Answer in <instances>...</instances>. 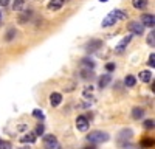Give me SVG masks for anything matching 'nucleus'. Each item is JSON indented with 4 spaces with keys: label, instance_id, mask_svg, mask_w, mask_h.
Segmentation results:
<instances>
[{
    "label": "nucleus",
    "instance_id": "f257e3e1",
    "mask_svg": "<svg viewBox=\"0 0 155 149\" xmlns=\"http://www.w3.org/2000/svg\"><path fill=\"white\" fill-rule=\"evenodd\" d=\"M124 19H127V14H126L124 11H121V9H113V11H110L109 14L104 17V20H102V27H104V28L112 27V25H115L118 20H124Z\"/></svg>",
    "mask_w": 155,
    "mask_h": 149
},
{
    "label": "nucleus",
    "instance_id": "f03ea898",
    "mask_svg": "<svg viewBox=\"0 0 155 149\" xmlns=\"http://www.w3.org/2000/svg\"><path fill=\"white\" fill-rule=\"evenodd\" d=\"M109 134L106 132H102V131H93V132H90L87 135V140L92 143V144H101V143H106L109 141Z\"/></svg>",
    "mask_w": 155,
    "mask_h": 149
},
{
    "label": "nucleus",
    "instance_id": "7ed1b4c3",
    "mask_svg": "<svg viewBox=\"0 0 155 149\" xmlns=\"http://www.w3.org/2000/svg\"><path fill=\"white\" fill-rule=\"evenodd\" d=\"M127 30L130 31V33H134V34H137V36H141L144 33V25L143 23H138V22H130L127 25Z\"/></svg>",
    "mask_w": 155,
    "mask_h": 149
},
{
    "label": "nucleus",
    "instance_id": "20e7f679",
    "mask_svg": "<svg viewBox=\"0 0 155 149\" xmlns=\"http://www.w3.org/2000/svg\"><path fill=\"white\" fill-rule=\"evenodd\" d=\"M44 144H45V147H54V149L59 147L58 138H56L54 135H51V134H48V135L44 137Z\"/></svg>",
    "mask_w": 155,
    "mask_h": 149
},
{
    "label": "nucleus",
    "instance_id": "39448f33",
    "mask_svg": "<svg viewBox=\"0 0 155 149\" xmlns=\"http://www.w3.org/2000/svg\"><path fill=\"white\" fill-rule=\"evenodd\" d=\"M88 126H90V123H88V120L85 118V117H78L76 118V127H78V131H81V132H85L87 129H88Z\"/></svg>",
    "mask_w": 155,
    "mask_h": 149
},
{
    "label": "nucleus",
    "instance_id": "423d86ee",
    "mask_svg": "<svg viewBox=\"0 0 155 149\" xmlns=\"http://www.w3.org/2000/svg\"><path fill=\"white\" fill-rule=\"evenodd\" d=\"M141 23H143L144 27H152V28H153V25H155V17H153V14H144L143 17H141Z\"/></svg>",
    "mask_w": 155,
    "mask_h": 149
},
{
    "label": "nucleus",
    "instance_id": "0eeeda50",
    "mask_svg": "<svg viewBox=\"0 0 155 149\" xmlns=\"http://www.w3.org/2000/svg\"><path fill=\"white\" fill-rule=\"evenodd\" d=\"M64 2L65 0H50V3H48V9L50 11H58L64 6Z\"/></svg>",
    "mask_w": 155,
    "mask_h": 149
},
{
    "label": "nucleus",
    "instance_id": "6e6552de",
    "mask_svg": "<svg viewBox=\"0 0 155 149\" xmlns=\"http://www.w3.org/2000/svg\"><path fill=\"white\" fill-rule=\"evenodd\" d=\"M61 101H62V95H61V93L54 92V93H51V95H50V103H51V106H53V107L59 106Z\"/></svg>",
    "mask_w": 155,
    "mask_h": 149
},
{
    "label": "nucleus",
    "instance_id": "1a4fd4ad",
    "mask_svg": "<svg viewBox=\"0 0 155 149\" xmlns=\"http://www.w3.org/2000/svg\"><path fill=\"white\" fill-rule=\"evenodd\" d=\"M132 41V36H126L124 37V39L118 44V45H116V51H118V53H121V51H124V48L129 45V42H130Z\"/></svg>",
    "mask_w": 155,
    "mask_h": 149
},
{
    "label": "nucleus",
    "instance_id": "9d476101",
    "mask_svg": "<svg viewBox=\"0 0 155 149\" xmlns=\"http://www.w3.org/2000/svg\"><path fill=\"white\" fill-rule=\"evenodd\" d=\"M110 81H112L110 74H102V76L99 78V81H98V85L101 87V89H104V87H107L110 84Z\"/></svg>",
    "mask_w": 155,
    "mask_h": 149
},
{
    "label": "nucleus",
    "instance_id": "9b49d317",
    "mask_svg": "<svg viewBox=\"0 0 155 149\" xmlns=\"http://www.w3.org/2000/svg\"><path fill=\"white\" fill-rule=\"evenodd\" d=\"M20 141L22 143H34L36 141V134L34 132H28V134H25L23 137H22V138H20Z\"/></svg>",
    "mask_w": 155,
    "mask_h": 149
},
{
    "label": "nucleus",
    "instance_id": "f8f14e48",
    "mask_svg": "<svg viewBox=\"0 0 155 149\" xmlns=\"http://www.w3.org/2000/svg\"><path fill=\"white\" fill-rule=\"evenodd\" d=\"M102 47V42L101 41H92V42H88L87 44V51H95V50H98V48H101Z\"/></svg>",
    "mask_w": 155,
    "mask_h": 149
},
{
    "label": "nucleus",
    "instance_id": "ddd939ff",
    "mask_svg": "<svg viewBox=\"0 0 155 149\" xmlns=\"http://www.w3.org/2000/svg\"><path fill=\"white\" fill-rule=\"evenodd\" d=\"M129 138H132V131H130V129H123V131L120 132L118 141L121 143L123 140H129Z\"/></svg>",
    "mask_w": 155,
    "mask_h": 149
},
{
    "label": "nucleus",
    "instance_id": "4468645a",
    "mask_svg": "<svg viewBox=\"0 0 155 149\" xmlns=\"http://www.w3.org/2000/svg\"><path fill=\"white\" fill-rule=\"evenodd\" d=\"M138 78H140V81H143V82H149L150 78H152V73L147 71V70H143V71L138 73Z\"/></svg>",
    "mask_w": 155,
    "mask_h": 149
},
{
    "label": "nucleus",
    "instance_id": "2eb2a0df",
    "mask_svg": "<svg viewBox=\"0 0 155 149\" xmlns=\"http://www.w3.org/2000/svg\"><path fill=\"white\" fill-rule=\"evenodd\" d=\"M132 5L137 9H143L147 6V0H132Z\"/></svg>",
    "mask_w": 155,
    "mask_h": 149
},
{
    "label": "nucleus",
    "instance_id": "dca6fc26",
    "mask_svg": "<svg viewBox=\"0 0 155 149\" xmlns=\"http://www.w3.org/2000/svg\"><path fill=\"white\" fill-rule=\"evenodd\" d=\"M132 117H134L135 120H140V118H143V117H144V110L141 109V107H135V109L132 110Z\"/></svg>",
    "mask_w": 155,
    "mask_h": 149
},
{
    "label": "nucleus",
    "instance_id": "f3484780",
    "mask_svg": "<svg viewBox=\"0 0 155 149\" xmlns=\"http://www.w3.org/2000/svg\"><path fill=\"white\" fill-rule=\"evenodd\" d=\"M135 82H137V79H135L134 76H130V74H127V76L124 78V84H126L127 87H134Z\"/></svg>",
    "mask_w": 155,
    "mask_h": 149
},
{
    "label": "nucleus",
    "instance_id": "a211bd4d",
    "mask_svg": "<svg viewBox=\"0 0 155 149\" xmlns=\"http://www.w3.org/2000/svg\"><path fill=\"white\" fill-rule=\"evenodd\" d=\"M27 3V0H14V3H12V8H14V11H19L22 9V6Z\"/></svg>",
    "mask_w": 155,
    "mask_h": 149
},
{
    "label": "nucleus",
    "instance_id": "6ab92c4d",
    "mask_svg": "<svg viewBox=\"0 0 155 149\" xmlns=\"http://www.w3.org/2000/svg\"><path fill=\"white\" fill-rule=\"evenodd\" d=\"M82 65H85V67H88V68H93L95 67V62L92 61V59H82Z\"/></svg>",
    "mask_w": 155,
    "mask_h": 149
},
{
    "label": "nucleus",
    "instance_id": "aec40b11",
    "mask_svg": "<svg viewBox=\"0 0 155 149\" xmlns=\"http://www.w3.org/2000/svg\"><path fill=\"white\" fill-rule=\"evenodd\" d=\"M33 115H34L36 118H39V120H44V112L39 110V109H34V110H33Z\"/></svg>",
    "mask_w": 155,
    "mask_h": 149
},
{
    "label": "nucleus",
    "instance_id": "412c9836",
    "mask_svg": "<svg viewBox=\"0 0 155 149\" xmlns=\"http://www.w3.org/2000/svg\"><path fill=\"white\" fill-rule=\"evenodd\" d=\"M153 126H155V121L153 120H146L144 121V127L146 129H153Z\"/></svg>",
    "mask_w": 155,
    "mask_h": 149
},
{
    "label": "nucleus",
    "instance_id": "4be33fe9",
    "mask_svg": "<svg viewBox=\"0 0 155 149\" xmlns=\"http://www.w3.org/2000/svg\"><path fill=\"white\" fill-rule=\"evenodd\" d=\"M147 44L152 45V47H153V44H155V33H153V30H152V33H150L149 37H147Z\"/></svg>",
    "mask_w": 155,
    "mask_h": 149
},
{
    "label": "nucleus",
    "instance_id": "5701e85b",
    "mask_svg": "<svg viewBox=\"0 0 155 149\" xmlns=\"http://www.w3.org/2000/svg\"><path fill=\"white\" fill-rule=\"evenodd\" d=\"M44 129H45V127H44L42 123L37 124V127H36V132H34V134H36V135H42V134H44Z\"/></svg>",
    "mask_w": 155,
    "mask_h": 149
},
{
    "label": "nucleus",
    "instance_id": "b1692460",
    "mask_svg": "<svg viewBox=\"0 0 155 149\" xmlns=\"http://www.w3.org/2000/svg\"><path fill=\"white\" fill-rule=\"evenodd\" d=\"M147 65H149V67H152V68L155 67V55H153V53H152V55L149 56V61H147Z\"/></svg>",
    "mask_w": 155,
    "mask_h": 149
},
{
    "label": "nucleus",
    "instance_id": "393cba45",
    "mask_svg": "<svg viewBox=\"0 0 155 149\" xmlns=\"http://www.w3.org/2000/svg\"><path fill=\"white\" fill-rule=\"evenodd\" d=\"M141 146H153V140H143Z\"/></svg>",
    "mask_w": 155,
    "mask_h": 149
},
{
    "label": "nucleus",
    "instance_id": "a878e982",
    "mask_svg": "<svg viewBox=\"0 0 155 149\" xmlns=\"http://www.w3.org/2000/svg\"><path fill=\"white\" fill-rule=\"evenodd\" d=\"M14 33H16L14 30H9V31H8V36H6V39H8V41H11L12 37H14Z\"/></svg>",
    "mask_w": 155,
    "mask_h": 149
},
{
    "label": "nucleus",
    "instance_id": "bb28decb",
    "mask_svg": "<svg viewBox=\"0 0 155 149\" xmlns=\"http://www.w3.org/2000/svg\"><path fill=\"white\" fill-rule=\"evenodd\" d=\"M106 70H107V71H113V70H115V64H107V65H106Z\"/></svg>",
    "mask_w": 155,
    "mask_h": 149
},
{
    "label": "nucleus",
    "instance_id": "cd10ccee",
    "mask_svg": "<svg viewBox=\"0 0 155 149\" xmlns=\"http://www.w3.org/2000/svg\"><path fill=\"white\" fill-rule=\"evenodd\" d=\"M11 146V143H8V141H2L0 143V147H9Z\"/></svg>",
    "mask_w": 155,
    "mask_h": 149
},
{
    "label": "nucleus",
    "instance_id": "c85d7f7f",
    "mask_svg": "<svg viewBox=\"0 0 155 149\" xmlns=\"http://www.w3.org/2000/svg\"><path fill=\"white\" fill-rule=\"evenodd\" d=\"M9 0H0V6H6Z\"/></svg>",
    "mask_w": 155,
    "mask_h": 149
},
{
    "label": "nucleus",
    "instance_id": "c756f323",
    "mask_svg": "<svg viewBox=\"0 0 155 149\" xmlns=\"http://www.w3.org/2000/svg\"><path fill=\"white\" fill-rule=\"evenodd\" d=\"M99 2H109V0H99Z\"/></svg>",
    "mask_w": 155,
    "mask_h": 149
},
{
    "label": "nucleus",
    "instance_id": "7c9ffc66",
    "mask_svg": "<svg viewBox=\"0 0 155 149\" xmlns=\"http://www.w3.org/2000/svg\"><path fill=\"white\" fill-rule=\"evenodd\" d=\"M0 17H2V12H0Z\"/></svg>",
    "mask_w": 155,
    "mask_h": 149
},
{
    "label": "nucleus",
    "instance_id": "2f4dec72",
    "mask_svg": "<svg viewBox=\"0 0 155 149\" xmlns=\"http://www.w3.org/2000/svg\"><path fill=\"white\" fill-rule=\"evenodd\" d=\"M0 143H2V138H0Z\"/></svg>",
    "mask_w": 155,
    "mask_h": 149
}]
</instances>
